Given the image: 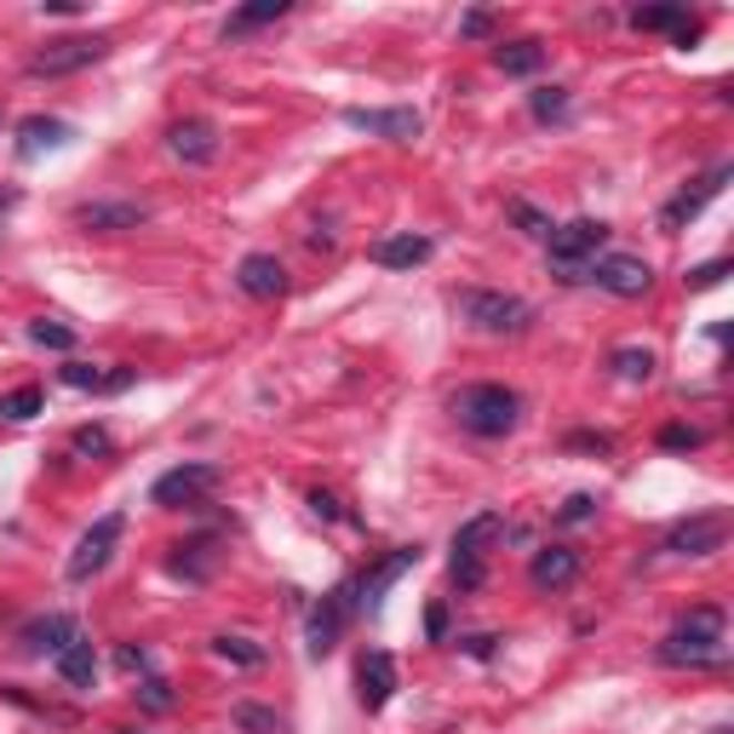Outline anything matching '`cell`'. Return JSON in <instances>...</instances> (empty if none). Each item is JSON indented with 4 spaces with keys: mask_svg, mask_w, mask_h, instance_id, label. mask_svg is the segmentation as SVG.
<instances>
[{
    "mask_svg": "<svg viewBox=\"0 0 734 734\" xmlns=\"http://www.w3.org/2000/svg\"><path fill=\"white\" fill-rule=\"evenodd\" d=\"M425 638H430V643L448 638V603H430V609H425Z\"/></svg>",
    "mask_w": 734,
    "mask_h": 734,
    "instance_id": "42",
    "label": "cell"
},
{
    "mask_svg": "<svg viewBox=\"0 0 734 734\" xmlns=\"http://www.w3.org/2000/svg\"><path fill=\"white\" fill-rule=\"evenodd\" d=\"M367 253H374V264H385V271H414V264H425L437 247H430V236H414V230H402V236H379Z\"/></svg>",
    "mask_w": 734,
    "mask_h": 734,
    "instance_id": "22",
    "label": "cell"
},
{
    "mask_svg": "<svg viewBox=\"0 0 734 734\" xmlns=\"http://www.w3.org/2000/svg\"><path fill=\"white\" fill-rule=\"evenodd\" d=\"M609 367H614L625 385H649V379H654V350H643V345H620V350L609 356Z\"/></svg>",
    "mask_w": 734,
    "mask_h": 734,
    "instance_id": "28",
    "label": "cell"
},
{
    "mask_svg": "<svg viewBox=\"0 0 734 734\" xmlns=\"http://www.w3.org/2000/svg\"><path fill=\"white\" fill-rule=\"evenodd\" d=\"M506 533V517L499 511H477V517H465L459 528H453V585L459 591H477L482 580H488V546Z\"/></svg>",
    "mask_w": 734,
    "mask_h": 734,
    "instance_id": "4",
    "label": "cell"
},
{
    "mask_svg": "<svg viewBox=\"0 0 734 734\" xmlns=\"http://www.w3.org/2000/svg\"><path fill=\"white\" fill-rule=\"evenodd\" d=\"M569 448H591V453H609L614 442H609V437H591V430H580V437H569Z\"/></svg>",
    "mask_w": 734,
    "mask_h": 734,
    "instance_id": "44",
    "label": "cell"
},
{
    "mask_svg": "<svg viewBox=\"0 0 734 734\" xmlns=\"http://www.w3.org/2000/svg\"><path fill=\"white\" fill-rule=\"evenodd\" d=\"M723 540H728L723 517H689V522H677L665 533V551L672 557H712V551H723Z\"/></svg>",
    "mask_w": 734,
    "mask_h": 734,
    "instance_id": "16",
    "label": "cell"
},
{
    "mask_svg": "<svg viewBox=\"0 0 734 734\" xmlns=\"http://www.w3.org/2000/svg\"><path fill=\"white\" fill-rule=\"evenodd\" d=\"M70 139H75V126L58 121V115H29V121H18V155L23 161H35L47 150H63Z\"/></svg>",
    "mask_w": 734,
    "mask_h": 734,
    "instance_id": "20",
    "label": "cell"
},
{
    "mask_svg": "<svg viewBox=\"0 0 734 734\" xmlns=\"http://www.w3.org/2000/svg\"><path fill=\"white\" fill-rule=\"evenodd\" d=\"M166 150H173V161H184V166H207L218 155V126L207 115H184V121L166 126Z\"/></svg>",
    "mask_w": 734,
    "mask_h": 734,
    "instance_id": "12",
    "label": "cell"
},
{
    "mask_svg": "<svg viewBox=\"0 0 734 734\" xmlns=\"http://www.w3.org/2000/svg\"><path fill=\"white\" fill-rule=\"evenodd\" d=\"M459 29H465V35H488V12H465Z\"/></svg>",
    "mask_w": 734,
    "mask_h": 734,
    "instance_id": "45",
    "label": "cell"
},
{
    "mask_svg": "<svg viewBox=\"0 0 734 734\" xmlns=\"http://www.w3.org/2000/svg\"><path fill=\"white\" fill-rule=\"evenodd\" d=\"M230 717H236V728H247V734H282V717L264 712V706H247V700H242V706L230 712Z\"/></svg>",
    "mask_w": 734,
    "mask_h": 734,
    "instance_id": "34",
    "label": "cell"
},
{
    "mask_svg": "<svg viewBox=\"0 0 734 734\" xmlns=\"http://www.w3.org/2000/svg\"><path fill=\"white\" fill-rule=\"evenodd\" d=\"M390 694H396V660L385 649H361V660H356V700L367 712H385Z\"/></svg>",
    "mask_w": 734,
    "mask_h": 734,
    "instance_id": "14",
    "label": "cell"
},
{
    "mask_svg": "<svg viewBox=\"0 0 734 734\" xmlns=\"http://www.w3.org/2000/svg\"><path fill=\"white\" fill-rule=\"evenodd\" d=\"M591 511H597V499H591V493H569V499L557 506V522H585Z\"/></svg>",
    "mask_w": 734,
    "mask_h": 734,
    "instance_id": "40",
    "label": "cell"
},
{
    "mask_svg": "<svg viewBox=\"0 0 734 734\" xmlns=\"http://www.w3.org/2000/svg\"><path fill=\"white\" fill-rule=\"evenodd\" d=\"M29 339H35L41 350H75V327H63L52 316H35L29 322Z\"/></svg>",
    "mask_w": 734,
    "mask_h": 734,
    "instance_id": "30",
    "label": "cell"
},
{
    "mask_svg": "<svg viewBox=\"0 0 734 734\" xmlns=\"http://www.w3.org/2000/svg\"><path fill=\"white\" fill-rule=\"evenodd\" d=\"M139 700H144L150 712H166V706H173V683L150 672V677H144V689H139Z\"/></svg>",
    "mask_w": 734,
    "mask_h": 734,
    "instance_id": "38",
    "label": "cell"
},
{
    "mask_svg": "<svg viewBox=\"0 0 734 734\" xmlns=\"http://www.w3.org/2000/svg\"><path fill=\"white\" fill-rule=\"evenodd\" d=\"M350 614H356V585H350V580H345L339 591H327L322 603L310 609V631H305V638H310V654H316V660L339 649V638H345Z\"/></svg>",
    "mask_w": 734,
    "mask_h": 734,
    "instance_id": "10",
    "label": "cell"
},
{
    "mask_svg": "<svg viewBox=\"0 0 734 734\" xmlns=\"http://www.w3.org/2000/svg\"><path fill=\"white\" fill-rule=\"evenodd\" d=\"M70 448H75V453H92V459H98V453H110V430H104V425H81L75 437H70Z\"/></svg>",
    "mask_w": 734,
    "mask_h": 734,
    "instance_id": "37",
    "label": "cell"
},
{
    "mask_svg": "<svg viewBox=\"0 0 734 734\" xmlns=\"http://www.w3.org/2000/svg\"><path fill=\"white\" fill-rule=\"evenodd\" d=\"M236 287L247 298H282L287 293V271H282V258L276 253H247L236 264Z\"/></svg>",
    "mask_w": 734,
    "mask_h": 734,
    "instance_id": "18",
    "label": "cell"
},
{
    "mask_svg": "<svg viewBox=\"0 0 734 734\" xmlns=\"http://www.w3.org/2000/svg\"><path fill=\"white\" fill-rule=\"evenodd\" d=\"M58 677L70 683V689H92V677H98V649L86 638H75L70 649L58 654Z\"/></svg>",
    "mask_w": 734,
    "mask_h": 734,
    "instance_id": "24",
    "label": "cell"
},
{
    "mask_svg": "<svg viewBox=\"0 0 734 734\" xmlns=\"http://www.w3.org/2000/svg\"><path fill=\"white\" fill-rule=\"evenodd\" d=\"M728 276V258H712V264H694V271H689V287L694 293H706V287H717Z\"/></svg>",
    "mask_w": 734,
    "mask_h": 734,
    "instance_id": "39",
    "label": "cell"
},
{
    "mask_svg": "<svg viewBox=\"0 0 734 734\" xmlns=\"http://www.w3.org/2000/svg\"><path fill=\"white\" fill-rule=\"evenodd\" d=\"M213 654L230 665H264V649L253 638H213Z\"/></svg>",
    "mask_w": 734,
    "mask_h": 734,
    "instance_id": "33",
    "label": "cell"
},
{
    "mask_svg": "<svg viewBox=\"0 0 734 734\" xmlns=\"http://www.w3.org/2000/svg\"><path fill=\"white\" fill-rule=\"evenodd\" d=\"M580 580V551L574 546H540L528 562V585L533 591H562Z\"/></svg>",
    "mask_w": 734,
    "mask_h": 734,
    "instance_id": "17",
    "label": "cell"
},
{
    "mask_svg": "<svg viewBox=\"0 0 734 734\" xmlns=\"http://www.w3.org/2000/svg\"><path fill=\"white\" fill-rule=\"evenodd\" d=\"M121 533H126V517L121 511H104V517L81 533V546L70 551V562H63V574H70L75 585L92 580V574H104L110 557H115V546H121Z\"/></svg>",
    "mask_w": 734,
    "mask_h": 734,
    "instance_id": "7",
    "label": "cell"
},
{
    "mask_svg": "<svg viewBox=\"0 0 734 734\" xmlns=\"http://www.w3.org/2000/svg\"><path fill=\"white\" fill-rule=\"evenodd\" d=\"M75 638H81V625H75L70 614H41V620L23 625V654H52V660H58Z\"/></svg>",
    "mask_w": 734,
    "mask_h": 734,
    "instance_id": "21",
    "label": "cell"
},
{
    "mask_svg": "<svg viewBox=\"0 0 734 734\" xmlns=\"http://www.w3.org/2000/svg\"><path fill=\"white\" fill-rule=\"evenodd\" d=\"M310 511H316L322 522H339V517H345V506H339V499H333L327 488H310Z\"/></svg>",
    "mask_w": 734,
    "mask_h": 734,
    "instance_id": "41",
    "label": "cell"
},
{
    "mask_svg": "<svg viewBox=\"0 0 734 734\" xmlns=\"http://www.w3.org/2000/svg\"><path fill=\"white\" fill-rule=\"evenodd\" d=\"M121 665H126V672H144V677H150V649H132V643H126V649H121Z\"/></svg>",
    "mask_w": 734,
    "mask_h": 734,
    "instance_id": "43",
    "label": "cell"
},
{
    "mask_svg": "<svg viewBox=\"0 0 734 734\" xmlns=\"http://www.w3.org/2000/svg\"><path fill=\"white\" fill-rule=\"evenodd\" d=\"M551 276L557 282H585V271L609 247V224L603 218H569V224H551Z\"/></svg>",
    "mask_w": 734,
    "mask_h": 734,
    "instance_id": "3",
    "label": "cell"
},
{
    "mask_svg": "<svg viewBox=\"0 0 734 734\" xmlns=\"http://www.w3.org/2000/svg\"><path fill=\"white\" fill-rule=\"evenodd\" d=\"M528 110H533V121H562V115H569V92H562V86H540V92H528Z\"/></svg>",
    "mask_w": 734,
    "mask_h": 734,
    "instance_id": "31",
    "label": "cell"
},
{
    "mask_svg": "<svg viewBox=\"0 0 734 734\" xmlns=\"http://www.w3.org/2000/svg\"><path fill=\"white\" fill-rule=\"evenodd\" d=\"M631 23L638 29H665L677 47H689V41H700V23L683 12V7H643V12H631Z\"/></svg>",
    "mask_w": 734,
    "mask_h": 734,
    "instance_id": "23",
    "label": "cell"
},
{
    "mask_svg": "<svg viewBox=\"0 0 734 734\" xmlns=\"http://www.w3.org/2000/svg\"><path fill=\"white\" fill-rule=\"evenodd\" d=\"M453 419L471 430V437H511L517 430V419H522V396L511 390V385H465L459 396H453Z\"/></svg>",
    "mask_w": 734,
    "mask_h": 734,
    "instance_id": "2",
    "label": "cell"
},
{
    "mask_svg": "<svg viewBox=\"0 0 734 734\" xmlns=\"http://www.w3.org/2000/svg\"><path fill=\"white\" fill-rule=\"evenodd\" d=\"M506 218L522 230V236H533V242H546V236H551V218H546L540 207H533V202H511V207H506Z\"/></svg>",
    "mask_w": 734,
    "mask_h": 734,
    "instance_id": "32",
    "label": "cell"
},
{
    "mask_svg": "<svg viewBox=\"0 0 734 734\" xmlns=\"http://www.w3.org/2000/svg\"><path fill=\"white\" fill-rule=\"evenodd\" d=\"M213 546H218V540H190V546L173 551V562H166V569H173L179 580H207V574H213V562H218Z\"/></svg>",
    "mask_w": 734,
    "mask_h": 734,
    "instance_id": "25",
    "label": "cell"
},
{
    "mask_svg": "<svg viewBox=\"0 0 734 734\" xmlns=\"http://www.w3.org/2000/svg\"><path fill=\"white\" fill-rule=\"evenodd\" d=\"M287 12H293V0H253V7H242L236 18L224 23V41L247 35V29H264V23H276V18H287Z\"/></svg>",
    "mask_w": 734,
    "mask_h": 734,
    "instance_id": "26",
    "label": "cell"
},
{
    "mask_svg": "<svg viewBox=\"0 0 734 734\" xmlns=\"http://www.w3.org/2000/svg\"><path fill=\"white\" fill-rule=\"evenodd\" d=\"M63 385H70V390H104V367H92V361H63V374H58Z\"/></svg>",
    "mask_w": 734,
    "mask_h": 734,
    "instance_id": "35",
    "label": "cell"
},
{
    "mask_svg": "<svg viewBox=\"0 0 734 734\" xmlns=\"http://www.w3.org/2000/svg\"><path fill=\"white\" fill-rule=\"evenodd\" d=\"M660 660L665 665H723L728 660V614L717 603L689 609L672 625V638L660 643Z\"/></svg>",
    "mask_w": 734,
    "mask_h": 734,
    "instance_id": "1",
    "label": "cell"
},
{
    "mask_svg": "<svg viewBox=\"0 0 734 734\" xmlns=\"http://www.w3.org/2000/svg\"><path fill=\"white\" fill-rule=\"evenodd\" d=\"M115 734H144V728H115Z\"/></svg>",
    "mask_w": 734,
    "mask_h": 734,
    "instance_id": "47",
    "label": "cell"
},
{
    "mask_svg": "<svg viewBox=\"0 0 734 734\" xmlns=\"http://www.w3.org/2000/svg\"><path fill=\"white\" fill-rule=\"evenodd\" d=\"M345 126L374 132V139H390V144H414L419 132H425L419 110H361V104H350V110H345Z\"/></svg>",
    "mask_w": 734,
    "mask_h": 734,
    "instance_id": "15",
    "label": "cell"
},
{
    "mask_svg": "<svg viewBox=\"0 0 734 734\" xmlns=\"http://www.w3.org/2000/svg\"><path fill=\"white\" fill-rule=\"evenodd\" d=\"M41 408H47V396H41L35 385H23V390H7V396H0V419H12V425L35 419Z\"/></svg>",
    "mask_w": 734,
    "mask_h": 734,
    "instance_id": "29",
    "label": "cell"
},
{
    "mask_svg": "<svg viewBox=\"0 0 734 734\" xmlns=\"http://www.w3.org/2000/svg\"><path fill=\"white\" fill-rule=\"evenodd\" d=\"M104 58H110V35H63V41H47L35 58H29V75L58 81V75L92 70V63H104Z\"/></svg>",
    "mask_w": 734,
    "mask_h": 734,
    "instance_id": "6",
    "label": "cell"
},
{
    "mask_svg": "<svg viewBox=\"0 0 734 734\" xmlns=\"http://www.w3.org/2000/svg\"><path fill=\"white\" fill-rule=\"evenodd\" d=\"M585 282H597V287L614 293V298H643L654 287V271H649V258H638V253H603L585 271Z\"/></svg>",
    "mask_w": 734,
    "mask_h": 734,
    "instance_id": "9",
    "label": "cell"
},
{
    "mask_svg": "<svg viewBox=\"0 0 734 734\" xmlns=\"http://www.w3.org/2000/svg\"><path fill=\"white\" fill-rule=\"evenodd\" d=\"M7 207H18V190H7V184H0V213H7Z\"/></svg>",
    "mask_w": 734,
    "mask_h": 734,
    "instance_id": "46",
    "label": "cell"
},
{
    "mask_svg": "<svg viewBox=\"0 0 734 734\" xmlns=\"http://www.w3.org/2000/svg\"><path fill=\"white\" fill-rule=\"evenodd\" d=\"M453 310H459V322H471L477 333H522L533 322L528 298L493 293V287H465V293H453Z\"/></svg>",
    "mask_w": 734,
    "mask_h": 734,
    "instance_id": "5",
    "label": "cell"
},
{
    "mask_svg": "<svg viewBox=\"0 0 734 734\" xmlns=\"http://www.w3.org/2000/svg\"><path fill=\"white\" fill-rule=\"evenodd\" d=\"M218 482H224V471H218V465H207V459H190V465H173L166 477H155L150 499H155V506H202V499H207Z\"/></svg>",
    "mask_w": 734,
    "mask_h": 734,
    "instance_id": "8",
    "label": "cell"
},
{
    "mask_svg": "<svg viewBox=\"0 0 734 734\" xmlns=\"http://www.w3.org/2000/svg\"><path fill=\"white\" fill-rule=\"evenodd\" d=\"M700 442H706V430H694V425H665L660 430V448L665 453H694Z\"/></svg>",
    "mask_w": 734,
    "mask_h": 734,
    "instance_id": "36",
    "label": "cell"
},
{
    "mask_svg": "<svg viewBox=\"0 0 734 734\" xmlns=\"http://www.w3.org/2000/svg\"><path fill=\"white\" fill-rule=\"evenodd\" d=\"M414 562H419V546H396V551L379 562V569H367V574L356 580V609L379 614V609H385V591H390L396 580H402V574L414 569Z\"/></svg>",
    "mask_w": 734,
    "mask_h": 734,
    "instance_id": "13",
    "label": "cell"
},
{
    "mask_svg": "<svg viewBox=\"0 0 734 734\" xmlns=\"http://www.w3.org/2000/svg\"><path fill=\"white\" fill-rule=\"evenodd\" d=\"M723 184H728V161H717V166H712L706 179H694L689 190H677L672 202H665L660 224H665V230H683V224H694V218L706 213V207L717 202V195H723Z\"/></svg>",
    "mask_w": 734,
    "mask_h": 734,
    "instance_id": "11",
    "label": "cell"
},
{
    "mask_svg": "<svg viewBox=\"0 0 734 734\" xmlns=\"http://www.w3.org/2000/svg\"><path fill=\"white\" fill-rule=\"evenodd\" d=\"M144 218H150V207H139V202H86V207H75V224H81V230H98V236L139 230Z\"/></svg>",
    "mask_w": 734,
    "mask_h": 734,
    "instance_id": "19",
    "label": "cell"
},
{
    "mask_svg": "<svg viewBox=\"0 0 734 734\" xmlns=\"http://www.w3.org/2000/svg\"><path fill=\"white\" fill-rule=\"evenodd\" d=\"M493 63H499L506 75H533V70L546 63V47H540V41H506V47L493 52Z\"/></svg>",
    "mask_w": 734,
    "mask_h": 734,
    "instance_id": "27",
    "label": "cell"
}]
</instances>
